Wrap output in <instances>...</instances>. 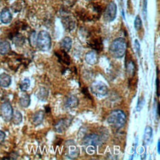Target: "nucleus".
I'll return each mask as SVG.
<instances>
[{
    "label": "nucleus",
    "instance_id": "39448f33",
    "mask_svg": "<svg viewBox=\"0 0 160 160\" xmlns=\"http://www.w3.org/2000/svg\"><path fill=\"white\" fill-rule=\"evenodd\" d=\"M117 5L114 2H111L106 7L105 11L103 13L104 19L106 22H112L115 19L117 16Z\"/></svg>",
    "mask_w": 160,
    "mask_h": 160
},
{
    "label": "nucleus",
    "instance_id": "4468645a",
    "mask_svg": "<svg viewBox=\"0 0 160 160\" xmlns=\"http://www.w3.org/2000/svg\"><path fill=\"white\" fill-rule=\"evenodd\" d=\"M44 113L42 110H39V111L36 112L32 118V122L33 123L34 125L38 126L41 125L44 120Z\"/></svg>",
    "mask_w": 160,
    "mask_h": 160
},
{
    "label": "nucleus",
    "instance_id": "ddd939ff",
    "mask_svg": "<svg viewBox=\"0 0 160 160\" xmlns=\"http://www.w3.org/2000/svg\"><path fill=\"white\" fill-rule=\"evenodd\" d=\"M79 104V100L77 98V96H70L69 97L67 98V99L65 102V107L67 108H77L78 105Z\"/></svg>",
    "mask_w": 160,
    "mask_h": 160
},
{
    "label": "nucleus",
    "instance_id": "bb28decb",
    "mask_svg": "<svg viewBox=\"0 0 160 160\" xmlns=\"http://www.w3.org/2000/svg\"><path fill=\"white\" fill-rule=\"evenodd\" d=\"M127 70H128V73H131V75H134L135 71V66L133 61H130L127 65Z\"/></svg>",
    "mask_w": 160,
    "mask_h": 160
},
{
    "label": "nucleus",
    "instance_id": "9d476101",
    "mask_svg": "<svg viewBox=\"0 0 160 160\" xmlns=\"http://www.w3.org/2000/svg\"><path fill=\"white\" fill-rule=\"evenodd\" d=\"M71 119H61L55 124V130L56 132L62 133L68 128L69 125L71 124Z\"/></svg>",
    "mask_w": 160,
    "mask_h": 160
},
{
    "label": "nucleus",
    "instance_id": "dca6fc26",
    "mask_svg": "<svg viewBox=\"0 0 160 160\" xmlns=\"http://www.w3.org/2000/svg\"><path fill=\"white\" fill-rule=\"evenodd\" d=\"M72 40L70 37H67L63 38L61 42V47L62 48V50L65 51L66 52H68V51H70L72 48Z\"/></svg>",
    "mask_w": 160,
    "mask_h": 160
},
{
    "label": "nucleus",
    "instance_id": "b1692460",
    "mask_svg": "<svg viewBox=\"0 0 160 160\" xmlns=\"http://www.w3.org/2000/svg\"><path fill=\"white\" fill-rule=\"evenodd\" d=\"M90 46L92 47V48L95 49L97 51H100L102 49V42L101 40H95L94 41H92L91 44H90Z\"/></svg>",
    "mask_w": 160,
    "mask_h": 160
},
{
    "label": "nucleus",
    "instance_id": "aec40b11",
    "mask_svg": "<svg viewBox=\"0 0 160 160\" xmlns=\"http://www.w3.org/2000/svg\"><path fill=\"white\" fill-rule=\"evenodd\" d=\"M11 51V45L7 41L0 42V54L5 55Z\"/></svg>",
    "mask_w": 160,
    "mask_h": 160
},
{
    "label": "nucleus",
    "instance_id": "c756f323",
    "mask_svg": "<svg viewBox=\"0 0 160 160\" xmlns=\"http://www.w3.org/2000/svg\"><path fill=\"white\" fill-rule=\"evenodd\" d=\"M134 46H135V49H136L137 53L139 54V53H140V45H139V42H138V40H137L134 41Z\"/></svg>",
    "mask_w": 160,
    "mask_h": 160
},
{
    "label": "nucleus",
    "instance_id": "c85d7f7f",
    "mask_svg": "<svg viewBox=\"0 0 160 160\" xmlns=\"http://www.w3.org/2000/svg\"><path fill=\"white\" fill-rule=\"evenodd\" d=\"M36 37L37 36H36V33L33 32L32 34L30 36V42L31 44L33 45H36Z\"/></svg>",
    "mask_w": 160,
    "mask_h": 160
},
{
    "label": "nucleus",
    "instance_id": "412c9836",
    "mask_svg": "<svg viewBox=\"0 0 160 160\" xmlns=\"http://www.w3.org/2000/svg\"><path fill=\"white\" fill-rule=\"evenodd\" d=\"M152 128L150 126H146L144 132V141L145 142V144H149L151 138H152Z\"/></svg>",
    "mask_w": 160,
    "mask_h": 160
},
{
    "label": "nucleus",
    "instance_id": "f257e3e1",
    "mask_svg": "<svg viewBox=\"0 0 160 160\" xmlns=\"http://www.w3.org/2000/svg\"><path fill=\"white\" fill-rule=\"evenodd\" d=\"M127 51V42L123 38L114 40L109 47V53L114 58H122Z\"/></svg>",
    "mask_w": 160,
    "mask_h": 160
},
{
    "label": "nucleus",
    "instance_id": "cd10ccee",
    "mask_svg": "<svg viewBox=\"0 0 160 160\" xmlns=\"http://www.w3.org/2000/svg\"><path fill=\"white\" fill-rule=\"evenodd\" d=\"M143 104H144V99H143V97H141L140 99H139L138 100V104H137V111L141 110V109H142L143 107Z\"/></svg>",
    "mask_w": 160,
    "mask_h": 160
},
{
    "label": "nucleus",
    "instance_id": "20e7f679",
    "mask_svg": "<svg viewBox=\"0 0 160 160\" xmlns=\"http://www.w3.org/2000/svg\"><path fill=\"white\" fill-rule=\"evenodd\" d=\"M51 45V37L48 32L42 30L38 33L36 42V46L38 49L42 51H48L50 49Z\"/></svg>",
    "mask_w": 160,
    "mask_h": 160
},
{
    "label": "nucleus",
    "instance_id": "2f4dec72",
    "mask_svg": "<svg viewBox=\"0 0 160 160\" xmlns=\"http://www.w3.org/2000/svg\"><path fill=\"white\" fill-rule=\"evenodd\" d=\"M156 85H157V94L158 96H159V82L158 78L156 80Z\"/></svg>",
    "mask_w": 160,
    "mask_h": 160
},
{
    "label": "nucleus",
    "instance_id": "393cba45",
    "mask_svg": "<svg viewBox=\"0 0 160 160\" xmlns=\"http://www.w3.org/2000/svg\"><path fill=\"white\" fill-rule=\"evenodd\" d=\"M142 20H141L140 17H139V16H137L136 18H135V20H134V28L136 30H139L141 29V28H142Z\"/></svg>",
    "mask_w": 160,
    "mask_h": 160
},
{
    "label": "nucleus",
    "instance_id": "72a5a7b5",
    "mask_svg": "<svg viewBox=\"0 0 160 160\" xmlns=\"http://www.w3.org/2000/svg\"><path fill=\"white\" fill-rule=\"evenodd\" d=\"M157 114L158 116H159V103L157 104Z\"/></svg>",
    "mask_w": 160,
    "mask_h": 160
},
{
    "label": "nucleus",
    "instance_id": "473e14b6",
    "mask_svg": "<svg viewBox=\"0 0 160 160\" xmlns=\"http://www.w3.org/2000/svg\"><path fill=\"white\" fill-rule=\"evenodd\" d=\"M157 151H158V153H160V141H158L157 143Z\"/></svg>",
    "mask_w": 160,
    "mask_h": 160
},
{
    "label": "nucleus",
    "instance_id": "1a4fd4ad",
    "mask_svg": "<svg viewBox=\"0 0 160 160\" xmlns=\"http://www.w3.org/2000/svg\"><path fill=\"white\" fill-rule=\"evenodd\" d=\"M62 23L65 29L68 31H72L73 30H75V26H76V22L74 17L69 14L63 16Z\"/></svg>",
    "mask_w": 160,
    "mask_h": 160
},
{
    "label": "nucleus",
    "instance_id": "2eb2a0df",
    "mask_svg": "<svg viewBox=\"0 0 160 160\" xmlns=\"http://www.w3.org/2000/svg\"><path fill=\"white\" fill-rule=\"evenodd\" d=\"M11 84V77L7 73H2L0 75V86L2 88H8Z\"/></svg>",
    "mask_w": 160,
    "mask_h": 160
},
{
    "label": "nucleus",
    "instance_id": "4be33fe9",
    "mask_svg": "<svg viewBox=\"0 0 160 160\" xmlns=\"http://www.w3.org/2000/svg\"><path fill=\"white\" fill-rule=\"evenodd\" d=\"M11 120L13 121L14 125H19L22 122V115L21 113L18 110H16L15 112H13V117H12Z\"/></svg>",
    "mask_w": 160,
    "mask_h": 160
},
{
    "label": "nucleus",
    "instance_id": "6ab92c4d",
    "mask_svg": "<svg viewBox=\"0 0 160 160\" xmlns=\"http://www.w3.org/2000/svg\"><path fill=\"white\" fill-rule=\"evenodd\" d=\"M55 55L58 56L59 59L62 61L63 63H64V64H66L67 65H69V63H70V58H69V55L67 54L65 51L62 50L60 52V53H58V52L55 53Z\"/></svg>",
    "mask_w": 160,
    "mask_h": 160
},
{
    "label": "nucleus",
    "instance_id": "a878e982",
    "mask_svg": "<svg viewBox=\"0 0 160 160\" xmlns=\"http://www.w3.org/2000/svg\"><path fill=\"white\" fill-rule=\"evenodd\" d=\"M14 43L17 46H21L24 44V39L22 35H18V36H16L15 38H14Z\"/></svg>",
    "mask_w": 160,
    "mask_h": 160
},
{
    "label": "nucleus",
    "instance_id": "0eeeda50",
    "mask_svg": "<svg viewBox=\"0 0 160 160\" xmlns=\"http://www.w3.org/2000/svg\"><path fill=\"white\" fill-rule=\"evenodd\" d=\"M66 151H67V155L71 159H75L78 157L80 151L78 147L75 144L73 140H69L66 142L65 145Z\"/></svg>",
    "mask_w": 160,
    "mask_h": 160
},
{
    "label": "nucleus",
    "instance_id": "f03ea898",
    "mask_svg": "<svg viewBox=\"0 0 160 160\" xmlns=\"http://www.w3.org/2000/svg\"><path fill=\"white\" fill-rule=\"evenodd\" d=\"M127 121L126 115L121 110H113L108 116L107 122L111 126L115 129L123 128Z\"/></svg>",
    "mask_w": 160,
    "mask_h": 160
},
{
    "label": "nucleus",
    "instance_id": "f3484780",
    "mask_svg": "<svg viewBox=\"0 0 160 160\" xmlns=\"http://www.w3.org/2000/svg\"><path fill=\"white\" fill-rule=\"evenodd\" d=\"M49 95V91L47 88L44 87L40 88L36 93V97L41 101H45L48 99Z\"/></svg>",
    "mask_w": 160,
    "mask_h": 160
},
{
    "label": "nucleus",
    "instance_id": "423d86ee",
    "mask_svg": "<svg viewBox=\"0 0 160 160\" xmlns=\"http://www.w3.org/2000/svg\"><path fill=\"white\" fill-rule=\"evenodd\" d=\"M13 107L9 102H5L1 105L2 117L5 122H10L13 117Z\"/></svg>",
    "mask_w": 160,
    "mask_h": 160
},
{
    "label": "nucleus",
    "instance_id": "7ed1b4c3",
    "mask_svg": "<svg viewBox=\"0 0 160 160\" xmlns=\"http://www.w3.org/2000/svg\"><path fill=\"white\" fill-rule=\"evenodd\" d=\"M101 142L100 138L97 134H89L84 137L83 139V145L85 147L87 153L89 155L94 154L96 152V147Z\"/></svg>",
    "mask_w": 160,
    "mask_h": 160
},
{
    "label": "nucleus",
    "instance_id": "a211bd4d",
    "mask_svg": "<svg viewBox=\"0 0 160 160\" xmlns=\"http://www.w3.org/2000/svg\"><path fill=\"white\" fill-rule=\"evenodd\" d=\"M30 96L27 93H23L20 97L19 104L22 108H28L30 104Z\"/></svg>",
    "mask_w": 160,
    "mask_h": 160
},
{
    "label": "nucleus",
    "instance_id": "7c9ffc66",
    "mask_svg": "<svg viewBox=\"0 0 160 160\" xmlns=\"http://www.w3.org/2000/svg\"><path fill=\"white\" fill-rule=\"evenodd\" d=\"M5 139V133L3 132V131H0V144L4 142Z\"/></svg>",
    "mask_w": 160,
    "mask_h": 160
},
{
    "label": "nucleus",
    "instance_id": "6e6552de",
    "mask_svg": "<svg viewBox=\"0 0 160 160\" xmlns=\"http://www.w3.org/2000/svg\"><path fill=\"white\" fill-rule=\"evenodd\" d=\"M92 91L95 95L99 96H104L108 93V87L102 82H95L93 83L91 85Z\"/></svg>",
    "mask_w": 160,
    "mask_h": 160
},
{
    "label": "nucleus",
    "instance_id": "5701e85b",
    "mask_svg": "<svg viewBox=\"0 0 160 160\" xmlns=\"http://www.w3.org/2000/svg\"><path fill=\"white\" fill-rule=\"evenodd\" d=\"M30 86V80L28 78H25V79L22 80V82L20 84V89L22 91H26L27 90H28V88Z\"/></svg>",
    "mask_w": 160,
    "mask_h": 160
},
{
    "label": "nucleus",
    "instance_id": "9b49d317",
    "mask_svg": "<svg viewBox=\"0 0 160 160\" xmlns=\"http://www.w3.org/2000/svg\"><path fill=\"white\" fill-rule=\"evenodd\" d=\"M85 60L88 64L90 65H96L98 61V53L95 51H92L87 53L85 56Z\"/></svg>",
    "mask_w": 160,
    "mask_h": 160
},
{
    "label": "nucleus",
    "instance_id": "f8f14e48",
    "mask_svg": "<svg viewBox=\"0 0 160 160\" xmlns=\"http://www.w3.org/2000/svg\"><path fill=\"white\" fill-rule=\"evenodd\" d=\"M12 18L13 17L11 11L8 8L3 9L0 13V21L3 24H9L12 21Z\"/></svg>",
    "mask_w": 160,
    "mask_h": 160
}]
</instances>
